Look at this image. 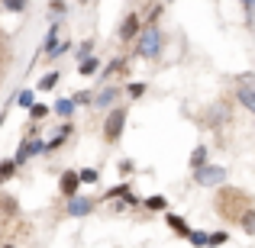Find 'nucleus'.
Here are the masks:
<instances>
[{"instance_id":"1","label":"nucleus","mask_w":255,"mask_h":248,"mask_svg":"<svg viewBox=\"0 0 255 248\" xmlns=\"http://www.w3.org/2000/svg\"><path fill=\"white\" fill-rule=\"evenodd\" d=\"M126 119H129V110H126V106H110V110H107V119H104V142L107 145H117L120 139H123Z\"/></svg>"},{"instance_id":"2","label":"nucleus","mask_w":255,"mask_h":248,"mask_svg":"<svg viewBox=\"0 0 255 248\" xmlns=\"http://www.w3.org/2000/svg\"><path fill=\"white\" fill-rule=\"evenodd\" d=\"M136 52L142 58H158V52H162V29H158V23H149L142 32H139Z\"/></svg>"},{"instance_id":"3","label":"nucleus","mask_w":255,"mask_h":248,"mask_svg":"<svg viewBox=\"0 0 255 248\" xmlns=\"http://www.w3.org/2000/svg\"><path fill=\"white\" fill-rule=\"evenodd\" d=\"M226 177H230V171L220 167V165H210V162L194 171V184H197V187H223Z\"/></svg>"},{"instance_id":"4","label":"nucleus","mask_w":255,"mask_h":248,"mask_svg":"<svg viewBox=\"0 0 255 248\" xmlns=\"http://www.w3.org/2000/svg\"><path fill=\"white\" fill-rule=\"evenodd\" d=\"M139 32H142V16H139L136 10H129L123 16V23H120V29H117V39L123 45H129V42H136V39H139Z\"/></svg>"},{"instance_id":"5","label":"nucleus","mask_w":255,"mask_h":248,"mask_svg":"<svg viewBox=\"0 0 255 248\" xmlns=\"http://www.w3.org/2000/svg\"><path fill=\"white\" fill-rule=\"evenodd\" d=\"M58 190L65 193V197H75V193H81V171H62V177H58Z\"/></svg>"},{"instance_id":"6","label":"nucleus","mask_w":255,"mask_h":248,"mask_svg":"<svg viewBox=\"0 0 255 248\" xmlns=\"http://www.w3.org/2000/svg\"><path fill=\"white\" fill-rule=\"evenodd\" d=\"M120 87H110V84H104L97 90V97H94V110H107V106H117V100H120Z\"/></svg>"},{"instance_id":"7","label":"nucleus","mask_w":255,"mask_h":248,"mask_svg":"<svg viewBox=\"0 0 255 248\" xmlns=\"http://www.w3.org/2000/svg\"><path fill=\"white\" fill-rule=\"evenodd\" d=\"M91 210H94V200L91 197H81V193L68 197V216H87Z\"/></svg>"},{"instance_id":"8","label":"nucleus","mask_w":255,"mask_h":248,"mask_svg":"<svg viewBox=\"0 0 255 248\" xmlns=\"http://www.w3.org/2000/svg\"><path fill=\"white\" fill-rule=\"evenodd\" d=\"M58 39H62V26L52 23V26H49V32H45V42H42V55H49V58L55 55V49L62 45Z\"/></svg>"},{"instance_id":"9","label":"nucleus","mask_w":255,"mask_h":248,"mask_svg":"<svg viewBox=\"0 0 255 248\" xmlns=\"http://www.w3.org/2000/svg\"><path fill=\"white\" fill-rule=\"evenodd\" d=\"M68 136H71V123H65L62 129H58L55 136H52L49 142H45V152H58V149H62L65 142H68Z\"/></svg>"},{"instance_id":"10","label":"nucleus","mask_w":255,"mask_h":248,"mask_svg":"<svg viewBox=\"0 0 255 248\" xmlns=\"http://www.w3.org/2000/svg\"><path fill=\"white\" fill-rule=\"evenodd\" d=\"M97 71H100V58L97 55H87V58L78 62V75L81 78H91V75H97Z\"/></svg>"},{"instance_id":"11","label":"nucleus","mask_w":255,"mask_h":248,"mask_svg":"<svg viewBox=\"0 0 255 248\" xmlns=\"http://www.w3.org/2000/svg\"><path fill=\"white\" fill-rule=\"evenodd\" d=\"M236 100L255 116V87H239V90H236Z\"/></svg>"},{"instance_id":"12","label":"nucleus","mask_w":255,"mask_h":248,"mask_svg":"<svg viewBox=\"0 0 255 248\" xmlns=\"http://www.w3.org/2000/svg\"><path fill=\"white\" fill-rule=\"evenodd\" d=\"M207 158H210L207 145H197V149L191 152V167H194V171H197V167H204V165H207Z\"/></svg>"},{"instance_id":"13","label":"nucleus","mask_w":255,"mask_h":248,"mask_svg":"<svg viewBox=\"0 0 255 248\" xmlns=\"http://www.w3.org/2000/svg\"><path fill=\"white\" fill-rule=\"evenodd\" d=\"M168 226H171L174 232H178L181 239H187V236H191V226H187V223H184L181 216H174V213H168Z\"/></svg>"},{"instance_id":"14","label":"nucleus","mask_w":255,"mask_h":248,"mask_svg":"<svg viewBox=\"0 0 255 248\" xmlns=\"http://www.w3.org/2000/svg\"><path fill=\"white\" fill-rule=\"evenodd\" d=\"M52 113H55V116H62V119H68L71 113H75V100H55Z\"/></svg>"},{"instance_id":"15","label":"nucleus","mask_w":255,"mask_h":248,"mask_svg":"<svg viewBox=\"0 0 255 248\" xmlns=\"http://www.w3.org/2000/svg\"><path fill=\"white\" fill-rule=\"evenodd\" d=\"M16 162H13V158H3V162H0V184H6V180L13 177V174H16Z\"/></svg>"},{"instance_id":"16","label":"nucleus","mask_w":255,"mask_h":248,"mask_svg":"<svg viewBox=\"0 0 255 248\" xmlns=\"http://www.w3.org/2000/svg\"><path fill=\"white\" fill-rule=\"evenodd\" d=\"M58 81H62V75H58V71H49V75L39 81V90H55Z\"/></svg>"},{"instance_id":"17","label":"nucleus","mask_w":255,"mask_h":248,"mask_svg":"<svg viewBox=\"0 0 255 248\" xmlns=\"http://www.w3.org/2000/svg\"><path fill=\"white\" fill-rule=\"evenodd\" d=\"M239 223H243V229L249 232V236H255V210H246V213H239Z\"/></svg>"},{"instance_id":"18","label":"nucleus","mask_w":255,"mask_h":248,"mask_svg":"<svg viewBox=\"0 0 255 248\" xmlns=\"http://www.w3.org/2000/svg\"><path fill=\"white\" fill-rule=\"evenodd\" d=\"M26 3H29V0H0V6H3L6 13H23Z\"/></svg>"},{"instance_id":"19","label":"nucleus","mask_w":255,"mask_h":248,"mask_svg":"<svg viewBox=\"0 0 255 248\" xmlns=\"http://www.w3.org/2000/svg\"><path fill=\"white\" fill-rule=\"evenodd\" d=\"M168 206V200L162 197V193H155V197H145V210H165Z\"/></svg>"},{"instance_id":"20","label":"nucleus","mask_w":255,"mask_h":248,"mask_svg":"<svg viewBox=\"0 0 255 248\" xmlns=\"http://www.w3.org/2000/svg\"><path fill=\"white\" fill-rule=\"evenodd\" d=\"M49 113H52V106H45V103H32V106H29V116H32V119H45Z\"/></svg>"},{"instance_id":"21","label":"nucleus","mask_w":255,"mask_h":248,"mask_svg":"<svg viewBox=\"0 0 255 248\" xmlns=\"http://www.w3.org/2000/svg\"><path fill=\"white\" fill-rule=\"evenodd\" d=\"M142 93H145V84L142 81H132L129 87H126V97H129V100H139Z\"/></svg>"},{"instance_id":"22","label":"nucleus","mask_w":255,"mask_h":248,"mask_svg":"<svg viewBox=\"0 0 255 248\" xmlns=\"http://www.w3.org/2000/svg\"><path fill=\"white\" fill-rule=\"evenodd\" d=\"M16 103H19V106H26V110H29V106L36 103V93H32V90H19V93H16Z\"/></svg>"},{"instance_id":"23","label":"nucleus","mask_w":255,"mask_h":248,"mask_svg":"<svg viewBox=\"0 0 255 248\" xmlns=\"http://www.w3.org/2000/svg\"><path fill=\"white\" fill-rule=\"evenodd\" d=\"M65 10H68V3H65V0H49V13L52 16H65Z\"/></svg>"},{"instance_id":"24","label":"nucleus","mask_w":255,"mask_h":248,"mask_svg":"<svg viewBox=\"0 0 255 248\" xmlns=\"http://www.w3.org/2000/svg\"><path fill=\"white\" fill-rule=\"evenodd\" d=\"M226 242H230V236H226V232H210V236H207V245H210V248L226 245Z\"/></svg>"},{"instance_id":"25","label":"nucleus","mask_w":255,"mask_h":248,"mask_svg":"<svg viewBox=\"0 0 255 248\" xmlns=\"http://www.w3.org/2000/svg\"><path fill=\"white\" fill-rule=\"evenodd\" d=\"M207 236H210V232H191V245H197V248H207Z\"/></svg>"},{"instance_id":"26","label":"nucleus","mask_w":255,"mask_h":248,"mask_svg":"<svg viewBox=\"0 0 255 248\" xmlns=\"http://www.w3.org/2000/svg\"><path fill=\"white\" fill-rule=\"evenodd\" d=\"M129 193V184H117L113 190H107V200H113V197H126Z\"/></svg>"},{"instance_id":"27","label":"nucleus","mask_w":255,"mask_h":248,"mask_svg":"<svg viewBox=\"0 0 255 248\" xmlns=\"http://www.w3.org/2000/svg\"><path fill=\"white\" fill-rule=\"evenodd\" d=\"M91 49H94V39H84V42L78 45V62H81V58H87V55H91Z\"/></svg>"},{"instance_id":"28","label":"nucleus","mask_w":255,"mask_h":248,"mask_svg":"<svg viewBox=\"0 0 255 248\" xmlns=\"http://www.w3.org/2000/svg\"><path fill=\"white\" fill-rule=\"evenodd\" d=\"M94 180H97V171H94V167H84L81 171V184H94Z\"/></svg>"},{"instance_id":"29","label":"nucleus","mask_w":255,"mask_h":248,"mask_svg":"<svg viewBox=\"0 0 255 248\" xmlns=\"http://www.w3.org/2000/svg\"><path fill=\"white\" fill-rule=\"evenodd\" d=\"M162 13H165V6L155 3V6H152V13H149V23H158V19H162Z\"/></svg>"},{"instance_id":"30","label":"nucleus","mask_w":255,"mask_h":248,"mask_svg":"<svg viewBox=\"0 0 255 248\" xmlns=\"http://www.w3.org/2000/svg\"><path fill=\"white\" fill-rule=\"evenodd\" d=\"M239 6L246 10V16H252V13H255V0H239Z\"/></svg>"},{"instance_id":"31","label":"nucleus","mask_w":255,"mask_h":248,"mask_svg":"<svg viewBox=\"0 0 255 248\" xmlns=\"http://www.w3.org/2000/svg\"><path fill=\"white\" fill-rule=\"evenodd\" d=\"M71 100H75V103H94V97H91V93H75Z\"/></svg>"},{"instance_id":"32","label":"nucleus","mask_w":255,"mask_h":248,"mask_svg":"<svg viewBox=\"0 0 255 248\" xmlns=\"http://www.w3.org/2000/svg\"><path fill=\"white\" fill-rule=\"evenodd\" d=\"M78 3H81V6H84V3H91V0H78Z\"/></svg>"},{"instance_id":"33","label":"nucleus","mask_w":255,"mask_h":248,"mask_svg":"<svg viewBox=\"0 0 255 248\" xmlns=\"http://www.w3.org/2000/svg\"><path fill=\"white\" fill-rule=\"evenodd\" d=\"M0 248H13V245H0Z\"/></svg>"},{"instance_id":"34","label":"nucleus","mask_w":255,"mask_h":248,"mask_svg":"<svg viewBox=\"0 0 255 248\" xmlns=\"http://www.w3.org/2000/svg\"><path fill=\"white\" fill-rule=\"evenodd\" d=\"M165 3H174V0H165Z\"/></svg>"}]
</instances>
